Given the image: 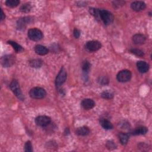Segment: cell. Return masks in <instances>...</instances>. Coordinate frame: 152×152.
Instances as JSON below:
<instances>
[{"instance_id":"6da1fadb","label":"cell","mask_w":152,"mask_h":152,"mask_svg":"<svg viewBox=\"0 0 152 152\" xmlns=\"http://www.w3.org/2000/svg\"><path fill=\"white\" fill-rule=\"evenodd\" d=\"M29 94L33 99H39L45 97L46 95V92L44 89L39 87H36L30 90Z\"/></svg>"},{"instance_id":"7a4b0ae2","label":"cell","mask_w":152,"mask_h":152,"mask_svg":"<svg viewBox=\"0 0 152 152\" xmlns=\"http://www.w3.org/2000/svg\"><path fill=\"white\" fill-rule=\"evenodd\" d=\"M100 20H102L105 24L108 25L112 23L114 16L111 12L106 10H100Z\"/></svg>"},{"instance_id":"3957f363","label":"cell","mask_w":152,"mask_h":152,"mask_svg":"<svg viewBox=\"0 0 152 152\" xmlns=\"http://www.w3.org/2000/svg\"><path fill=\"white\" fill-rule=\"evenodd\" d=\"M27 35L29 38L33 41H39L43 37L42 31L37 28H32L29 30Z\"/></svg>"},{"instance_id":"277c9868","label":"cell","mask_w":152,"mask_h":152,"mask_svg":"<svg viewBox=\"0 0 152 152\" xmlns=\"http://www.w3.org/2000/svg\"><path fill=\"white\" fill-rule=\"evenodd\" d=\"M10 87L12 91L14 93V94L20 99L22 100H24V96L22 94V92L21 91L20 85L18 83V81L16 80H14L12 81L10 85Z\"/></svg>"},{"instance_id":"5b68a950","label":"cell","mask_w":152,"mask_h":152,"mask_svg":"<svg viewBox=\"0 0 152 152\" xmlns=\"http://www.w3.org/2000/svg\"><path fill=\"white\" fill-rule=\"evenodd\" d=\"M131 73L127 70H122L119 72L117 76V79L118 81L121 83H125L129 81L131 79Z\"/></svg>"},{"instance_id":"8992f818","label":"cell","mask_w":152,"mask_h":152,"mask_svg":"<svg viewBox=\"0 0 152 152\" xmlns=\"http://www.w3.org/2000/svg\"><path fill=\"white\" fill-rule=\"evenodd\" d=\"M67 77V73L66 69L63 67L60 70V73L57 75L55 80V84L57 87H60L62 86L66 81Z\"/></svg>"},{"instance_id":"52a82bcc","label":"cell","mask_w":152,"mask_h":152,"mask_svg":"<svg viewBox=\"0 0 152 152\" xmlns=\"http://www.w3.org/2000/svg\"><path fill=\"white\" fill-rule=\"evenodd\" d=\"M51 120L49 117L42 115V116H39L36 118L35 119V122L37 125L42 127H45L48 126Z\"/></svg>"},{"instance_id":"ba28073f","label":"cell","mask_w":152,"mask_h":152,"mask_svg":"<svg viewBox=\"0 0 152 152\" xmlns=\"http://www.w3.org/2000/svg\"><path fill=\"white\" fill-rule=\"evenodd\" d=\"M1 64L4 67H9L14 64L15 59L12 55H6L1 58Z\"/></svg>"},{"instance_id":"9c48e42d","label":"cell","mask_w":152,"mask_h":152,"mask_svg":"<svg viewBox=\"0 0 152 152\" xmlns=\"http://www.w3.org/2000/svg\"><path fill=\"white\" fill-rule=\"evenodd\" d=\"M102 47V45H101L100 42L97 40H91V41H89L86 43V48L90 50V51H96L99 49H100V48Z\"/></svg>"},{"instance_id":"30bf717a","label":"cell","mask_w":152,"mask_h":152,"mask_svg":"<svg viewBox=\"0 0 152 152\" xmlns=\"http://www.w3.org/2000/svg\"><path fill=\"white\" fill-rule=\"evenodd\" d=\"M30 22L31 19L29 17H26L19 19L17 23V29L19 30H24L26 28V26L30 23Z\"/></svg>"},{"instance_id":"8fae6325","label":"cell","mask_w":152,"mask_h":152,"mask_svg":"<svg viewBox=\"0 0 152 152\" xmlns=\"http://www.w3.org/2000/svg\"><path fill=\"white\" fill-rule=\"evenodd\" d=\"M146 7V4L143 1H135L131 4V8L135 12H140L144 10Z\"/></svg>"},{"instance_id":"7c38bea8","label":"cell","mask_w":152,"mask_h":152,"mask_svg":"<svg viewBox=\"0 0 152 152\" xmlns=\"http://www.w3.org/2000/svg\"><path fill=\"white\" fill-rule=\"evenodd\" d=\"M81 106L84 109H91L95 106V103L91 99H83L81 102Z\"/></svg>"},{"instance_id":"4fadbf2b","label":"cell","mask_w":152,"mask_h":152,"mask_svg":"<svg viewBox=\"0 0 152 152\" xmlns=\"http://www.w3.org/2000/svg\"><path fill=\"white\" fill-rule=\"evenodd\" d=\"M137 67L139 72L141 73H145L147 72L149 69L148 64L146 62L142 61H140L137 62Z\"/></svg>"},{"instance_id":"5bb4252c","label":"cell","mask_w":152,"mask_h":152,"mask_svg":"<svg viewBox=\"0 0 152 152\" xmlns=\"http://www.w3.org/2000/svg\"><path fill=\"white\" fill-rule=\"evenodd\" d=\"M146 40V37L142 34H136L133 37V41L136 45H142Z\"/></svg>"},{"instance_id":"9a60e30c","label":"cell","mask_w":152,"mask_h":152,"mask_svg":"<svg viewBox=\"0 0 152 152\" xmlns=\"http://www.w3.org/2000/svg\"><path fill=\"white\" fill-rule=\"evenodd\" d=\"M35 51L38 55H45L48 53L49 50L46 47L40 45H37L35 47Z\"/></svg>"},{"instance_id":"2e32d148","label":"cell","mask_w":152,"mask_h":152,"mask_svg":"<svg viewBox=\"0 0 152 152\" xmlns=\"http://www.w3.org/2000/svg\"><path fill=\"white\" fill-rule=\"evenodd\" d=\"M90 133V130L87 127H81L77 128L76 130V134L80 136H86Z\"/></svg>"},{"instance_id":"e0dca14e","label":"cell","mask_w":152,"mask_h":152,"mask_svg":"<svg viewBox=\"0 0 152 152\" xmlns=\"http://www.w3.org/2000/svg\"><path fill=\"white\" fill-rule=\"evenodd\" d=\"M148 131V129L145 127H140L132 132V134L134 135H144Z\"/></svg>"},{"instance_id":"ac0fdd59","label":"cell","mask_w":152,"mask_h":152,"mask_svg":"<svg viewBox=\"0 0 152 152\" xmlns=\"http://www.w3.org/2000/svg\"><path fill=\"white\" fill-rule=\"evenodd\" d=\"M100 125L102 126L104 129L109 130H112L113 128V125L112 124V123L107 120H101L100 121Z\"/></svg>"},{"instance_id":"d6986e66","label":"cell","mask_w":152,"mask_h":152,"mask_svg":"<svg viewBox=\"0 0 152 152\" xmlns=\"http://www.w3.org/2000/svg\"><path fill=\"white\" fill-rule=\"evenodd\" d=\"M129 138H130V136L127 133H121L119 134V138H120L121 143L122 145H125L127 144V143L129 140Z\"/></svg>"},{"instance_id":"ffe728a7","label":"cell","mask_w":152,"mask_h":152,"mask_svg":"<svg viewBox=\"0 0 152 152\" xmlns=\"http://www.w3.org/2000/svg\"><path fill=\"white\" fill-rule=\"evenodd\" d=\"M8 43L13 46V48H14V49L16 50L17 53H20V52H22L23 50V49L22 46H20V45H19L16 42L10 40V41L8 42Z\"/></svg>"},{"instance_id":"44dd1931","label":"cell","mask_w":152,"mask_h":152,"mask_svg":"<svg viewBox=\"0 0 152 152\" xmlns=\"http://www.w3.org/2000/svg\"><path fill=\"white\" fill-rule=\"evenodd\" d=\"M42 61L40 60H33L30 61V66L33 67V68H38L41 67V66H42Z\"/></svg>"},{"instance_id":"7402d4cb","label":"cell","mask_w":152,"mask_h":152,"mask_svg":"<svg viewBox=\"0 0 152 152\" xmlns=\"http://www.w3.org/2000/svg\"><path fill=\"white\" fill-rule=\"evenodd\" d=\"M20 1L19 0H8L6 2V6L9 7H12V8H14V7H16L17 6H18L20 4Z\"/></svg>"},{"instance_id":"603a6c76","label":"cell","mask_w":152,"mask_h":152,"mask_svg":"<svg viewBox=\"0 0 152 152\" xmlns=\"http://www.w3.org/2000/svg\"><path fill=\"white\" fill-rule=\"evenodd\" d=\"M101 96L102 98L106 99H111L114 97V94L112 91L109 90L104 91L101 94Z\"/></svg>"},{"instance_id":"cb8c5ba5","label":"cell","mask_w":152,"mask_h":152,"mask_svg":"<svg viewBox=\"0 0 152 152\" xmlns=\"http://www.w3.org/2000/svg\"><path fill=\"white\" fill-rule=\"evenodd\" d=\"M97 81L101 85H107L109 83V79L105 76H102L98 79Z\"/></svg>"},{"instance_id":"d4e9b609","label":"cell","mask_w":152,"mask_h":152,"mask_svg":"<svg viewBox=\"0 0 152 152\" xmlns=\"http://www.w3.org/2000/svg\"><path fill=\"white\" fill-rule=\"evenodd\" d=\"M32 9V7L30 4H23L21 8H20V11L23 13H29Z\"/></svg>"},{"instance_id":"484cf974","label":"cell","mask_w":152,"mask_h":152,"mask_svg":"<svg viewBox=\"0 0 152 152\" xmlns=\"http://www.w3.org/2000/svg\"><path fill=\"white\" fill-rule=\"evenodd\" d=\"M130 51L131 53L134 54V55L138 57H143L144 55V53L142 51V50L138 49H132L130 50Z\"/></svg>"},{"instance_id":"4316f807","label":"cell","mask_w":152,"mask_h":152,"mask_svg":"<svg viewBox=\"0 0 152 152\" xmlns=\"http://www.w3.org/2000/svg\"><path fill=\"white\" fill-rule=\"evenodd\" d=\"M90 64L86 61H84L83 63V65H82V69H83V71H84V73H87L89 72V71L90 70Z\"/></svg>"},{"instance_id":"83f0119b","label":"cell","mask_w":152,"mask_h":152,"mask_svg":"<svg viewBox=\"0 0 152 152\" xmlns=\"http://www.w3.org/2000/svg\"><path fill=\"white\" fill-rule=\"evenodd\" d=\"M24 151L26 152H31L33 151V148L32 143L30 141H28L26 143L24 146Z\"/></svg>"},{"instance_id":"f1b7e54d","label":"cell","mask_w":152,"mask_h":152,"mask_svg":"<svg viewBox=\"0 0 152 152\" xmlns=\"http://www.w3.org/2000/svg\"><path fill=\"white\" fill-rule=\"evenodd\" d=\"M106 146L109 150H114V149H115L116 147H117V146H116L115 143L112 141H107Z\"/></svg>"},{"instance_id":"f546056e","label":"cell","mask_w":152,"mask_h":152,"mask_svg":"<svg viewBox=\"0 0 152 152\" xmlns=\"http://www.w3.org/2000/svg\"><path fill=\"white\" fill-rule=\"evenodd\" d=\"M125 2L122 1H115L113 2L114 6H117L118 7H120V6H122L124 4Z\"/></svg>"},{"instance_id":"4dcf8cb0","label":"cell","mask_w":152,"mask_h":152,"mask_svg":"<svg viewBox=\"0 0 152 152\" xmlns=\"http://www.w3.org/2000/svg\"><path fill=\"white\" fill-rule=\"evenodd\" d=\"M73 34H74V37H75L76 38L78 39V38L80 37V31H79L78 29H75L74 30Z\"/></svg>"},{"instance_id":"1f68e13d","label":"cell","mask_w":152,"mask_h":152,"mask_svg":"<svg viewBox=\"0 0 152 152\" xmlns=\"http://www.w3.org/2000/svg\"><path fill=\"white\" fill-rule=\"evenodd\" d=\"M5 17H6V16H5L3 10L1 9V21H3V20H4Z\"/></svg>"}]
</instances>
